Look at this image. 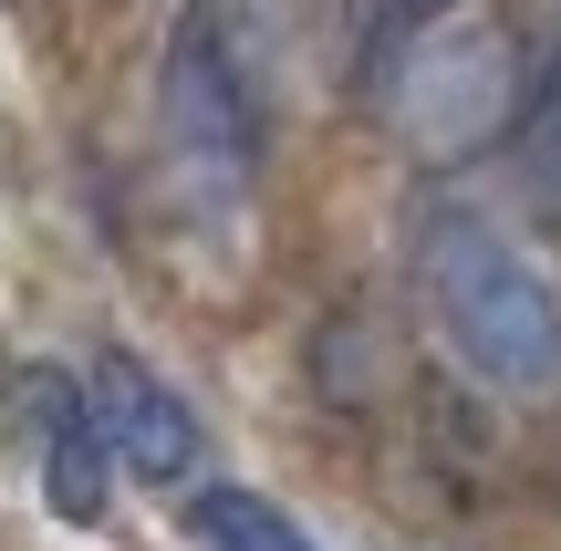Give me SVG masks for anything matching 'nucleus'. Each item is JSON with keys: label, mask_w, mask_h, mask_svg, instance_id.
Segmentation results:
<instances>
[{"label": "nucleus", "mask_w": 561, "mask_h": 551, "mask_svg": "<svg viewBox=\"0 0 561 551\" xmlns=\"http://www.w3.org/2000/svg\"><path fill=\"white\" fill-rule=\"evenodd\" d=\"M32 437H42V500H53V520L94 531L104 490H115V437H104V416H94V386L42 365L32 375Z\"/></svg>", "instance_id": "obj_4"}, {"label": "nucleus", "mask_w": 561, "mask_h": 551, "mask_svg": "<svg viewBox=\"0 0 561 551\" xmlns=\"http://www.w3.org/2000/svg\"><path fill=\"white\" fill-rule=\"evenodd\" d=\"M83 386H94V416H104V437H115V469H125V479H146V490H178V479H198L208 427H198V406H187V395L167 386L146 354L104 344Z\"/></svg>", "instance_id": "obj_3"}, {"label": "nucleus", "mask_w": 561, "mask_h": 551, "mask_svg": "<svg viewBox=\"0 0 561 551\" xmlns=\"http://www.w3.org/2000/svg\"><path fill=\"white\" fill-rule=\"evenodd\" d=\"M271 115H280L271 0H178V32H167V62H157V125H167L187 198L240 208L271 157Z\"/></svg>", "instance_id": "obj_2"}, {"label": "nucleus", "mask_w": 561, "mask_h": 551, "mask_svg": "<svg viewBox=\"0 0 561 551\" xmlns=\"http://www.w3.org/2000/svg\"><path fill=\"white\" fill-rule=\"evenodd\" d=\"M510 157H520V187H530V208L561 229V32H551V53L530 62V83H520V125H510Z\"/></svg>", "instance_id": "obj_5"}, {"label": "nucleus", "mask_w": 561, "mask_h": 551, "mask_svg": "<svg viewBox=\"0 0 561 551\" xmlns=\"http://www.w3.org/2000/svg\"><path fill=\"white\" fill-rule=\"evenodd\" d=\"M416 291L447 365L489 395H551L561 386V282L551 261L468 187H437L416 208Z\"/></svg>", "instance_id": "obj_1"}, {"label": "nucleus", "mask_w": 561, "mask_h": 551, "mask_svg": "<svg viewBox=\"0 0 561 551\" xmlns=\"http://www.w3.org/2000/svg\"><path fill=\"white\" fill-rule=\"evenodd\" d=\"M187 531H198L208 551H312V531H301L280 500L229 490V479H198V500H187Z\"/></svg>", "instance_id": "obj_6"}]
</instances>
